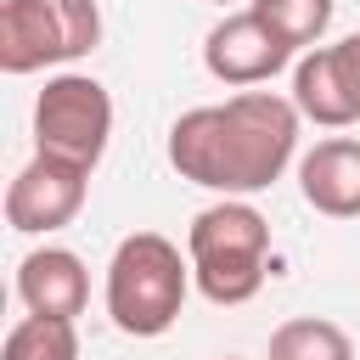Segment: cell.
<instances>
[{
	"mask_svg": "<svg viewBox=\"0 0 360 360\" xmlns=\"http://www.w3.org/2000/svg\"><path fill=\"white\" fill-rule=\"evenodd\" d=\"M298 146V107L276 90H242L219 107H191L169 129V163L180 180L248 197L281 180Z\"/></svg>",
	"mask_w": 360,
	"mask_h": 360,
	"instance_id": "6da1fadb",
	"label": "cell"
},
{
	"mask_svg": "<svg viewBox=\"0 0 360 360\" xmlns=\"http://www.w3.org/2000/svg\"><path fill=\"white\" fill-rule=\"evenodd\" d=\"M191 287V259H180V248L158 231H135L112 248L107 264V315L118 332L129 338H158L180 321Z\"/></svg>",
	"mask_w": 360,
	"mask_h": 360,
	"instance_id": "7a4b0ae2",
	"label": "cell"
},
{
	"mask_svg": "<svg viewBox=\"0 0 360 360\" xmlns=\"http://www.w3.org/2000/svg\"><path fill=\"white\" fill-rule=\"evenodd\" d=\"M264 253H270V219L242 197H225L191 219L186 259L208 304H248L264 287Z\"/></svg>",
	"mask_w": 360,
	"mask_h": 360,
	"instance_id": "3957f363",
	"label": "cell"
},
{
	"mask_svg": "<svg viewBox=\"0 0 360 360\" xmlns=\"http://www.w3.org/2000/svg\"><path fill=\"white\" fill-rule=\"evenodd\" d=\"M101 11L96 0H0V68L39 73L96 51Z\"/></svg>",
	"mask_w": 360,
	"mask_h": 360,
	"instance_id": "277c9868",
	"label": "cell"
},
{
	"mask_svg": "<svg viewBox=\"0 0 360 360\" xmlns=\"http://www.w3.org/2000/svg\"><path fill=\"white\" fill-rule=\"evenodd\" d=\"M112 135V96L101 79L90 73H56L45 79L39 101H34V141L39 152H56L68 163L96 169Z\"/></svg>",
	"mask_w": 360,
	"mask_h": 360,
	"instance_id": "5b68a950",
	"label": "cell"
},
{
	"mask_svg": "<svg viewBox=\"0 0 360 360\" xmlns=\"http://www.w3.org/2000/svg\"><path fill=\"white\" fill-rule=\"evenodd\" d=\"M84 191H90V169L84 163H68L56 152H34L17 169V180L6 186V225L22 231V236L62 231L84 208Z\"/></svg>",
	"mask_w": 360,
	"mask_h": 360,
	"instance_id": "8992f818",
	"label": "cell"
},
{
	"mask_svg": "<svg viewBox=\"0 0 360 360\" xmlns=\"http://www.w3.org/2000/svg\"><path fill=\"white\" fill-rule=\"evenodd\" d=\"M202 62H208V73L219 84H264V79H276L292 62V45L248 6V11H231L225 22L208 28Z\"/></svg>",
	"mask_w": 360,
	"mask_h": 360,
	"instance_id": "52a82bcc",
	"label": "cell"
},
{
	"mask_svg": "<svg viewBox=\"0 0 360 360\" xmlns=\"http://www.w3.org/2000/svg\"><path fill=\"white\" fill-rule=\"evenodd\" d=\"M17 298L28 304V315H45V321H73V315H84V304H90L84 259H79L73 248H34V253L17 264Z\"/></svg>",
	"mask_w": 360,
	"mask_h": 360,
	"instance_id": "ba28073f",
	"label": "cell"
},
{
	"mask_svg": "<svg viewBox=\"0 0 360 360\" xmlns=\"http://www.w3.org/2000/svg\"><path fill=\"white\" fill-rule=\"evenodd\" d=\"M298 191L315 214L326 219H354L360 214V141L354 135H332L315 141L298 163Z\"/></svg>",
	"mask_w": 360,
	"mask_h": 360,
	"instance_id": "9c48e42d",
	"label": "cell"
},
{
	"mask_svg": "<svg viewBox=\"0 0 360 360\" xmlns=\"http://www.w3.org/2000/svg\"><path fill=\"white\" fill-rule=\"evenodd\" d=\"M292 107H298L304 118L326 124V129H343V124H354V118H360V112H354V101L343 96V84H338L332 45H315V51H304V56H298V68H292Z\"/></svg>",
	"mask_w": 360,
	"mask_h": 360,
	"instance_id": "30bf717a",
	"label": "cell"
},
{
	"mask_svg": "<svg viewBox=\"0 0 360 360\" xmlns=\"http://www.w3.org/2000/svg\"><path fill=\"white\" fill-rule=\"evenodd\" d=\"M264 360H354V343L338 321H321V315H298V321H281L270 332V354Z\"/></svg>",
	"mask_w": 360,
	"mask_h": 360,
	"instance_id": "8fae6325",
	"label": "cell"
},
{
	"mask_svg": "<svg viewBox=\"0 0 360 360\" xmlns=\"http://www.w3.org/2000/svg\"><path fill=\"white\" fill-rule=\"evenodd\" d=\"M0 360H79V332H73V321L22 315V321L6 332Z\"/></svg>",
	"mask_w": 360,
	"mask_h": 360,
	"instance_id": "7c38bea8",
	"label": "cell"
},
{
	"mask_svg": "<svg viewBox=\"0 0 360 360\" xmlns=\"http://www.w3.org/2000/svg\"><path fill=\"white\" fill-rule=\"evenodd\" d=\"M253 11L292 45V51H315V39L332 22V0H253Z\"/></svg>",
	"mask_w": 360,
	"mask_h": 360,
	"instance_id": "4fadbf2b",
	"label": "cell"
},
{
	"mask_svg": "<svg viewBox=\"0 0 360 360\" xmlns=\"http://www.w3.org/2000/svg\"><path fill=\"white\" fill-rule=\"evenodd\" d=\"M332 68H338L343 96H349V101H354V112H360V34H349V39H338V45H332Z\"/></svg>",
	"mask_w": 360,
	"mask_h": 360,
	"instance_id": "5bb4252c",
	"label": "cell"
},
{
	"mask_svg": "<svg viewBox=\"0 0 360 360\" xmlns=\"http://www.w3.org/2000/svg\"><path fill=\"white\" fill-rule=\"evenodd\" d=\"M225 360H236V354H225Z\"/></svg>",
	"mask_w": 360,
	"mask_h": 360,
	"instance_id": "9a60e30c",
	"label": "cell"
},
{
	"mask_svg": "<svg viewBox=\"0 0 360 360\" xmlns=\"http://www.w3.org/2000/svg\"><path fill=\"white\" fill-rule=\"evenodd\" d=\"M219 6H225V0H219Z\"/></svg>",
	"mask_w": 360,
	"mask_h": 360,
	"instance_id": "2e32d148",
	"label": "cell"
}]
</instances>
